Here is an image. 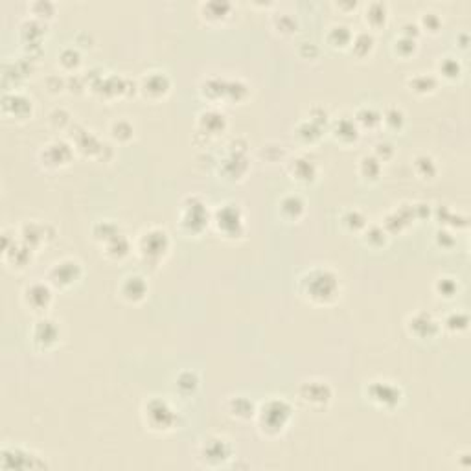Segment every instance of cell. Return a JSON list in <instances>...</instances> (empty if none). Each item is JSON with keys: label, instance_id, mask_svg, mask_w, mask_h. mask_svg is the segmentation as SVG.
<instances>
[{"label": "cell", "instance_id": "1", "mask_svg": "<svg viewBox=\"0 0 471 471\" xmlns=\"http://www.w3.org/2000/svg\"><path fill=\"white\" fill-rule=\"evenodd\" d=\"M297 291L313 306H333L341 300V276L331 267H311L299 276Z\"/></svg>", "mask_w": 471, "mask_h": 471}, {"label": "cell", "instance_id": "2", "mask_svg": "<svg viewBox=\"0 0 471 471\" xmlns=\"http://www.w3.org/2000/svg\"><path fill=\"white\" fill-rule=\"evenodd\" d=\"M294 420V405L282 396L267 398L258 405L254 424L263 439H280Z\"/></svg>", "mask_w": 471, "mask_h": 471}, {"label": "cell", "instance_id": "3", "mask_svg": "<svg viewBox=\"0 0 471 471\" xmlns=\"http://www.w3.org/2000/svg\"><path fill=\"white\" fill-rule=\"evenodd\" d=\"M142 422L153 434H172L181 425V415L168 400L151 396L142 403Z\"/></svg>", "mask_w": 471, "mask_h": 471}, {"label": "cell", "instance_id": "4", "mask_svg": "<svg viewBox=\"0 0 471 471\" xmlns=\"http://www.w3.org/2000/svg\"><path fill=\"white\" fill-rule=\"evenodd\" d=\"M135 251L142 263L148 267L162 266L164 260L169 256L172 251V238L169 232L162 227H150L144 229L135 242Z\"/></svg>", "mask_w": 471, "mask_h": 471}, {"label": "cell", "instance_id": "5", "mask_svg": "<svg viewBox=\"0 0 471 471\" xmlns=\"http://www.w3.org/2000/svg\"><path fill=\"white\" fill-rule=\"evenodd\" d=\"M212 223V212L205 199L199 196H188L182 199L179 210V230L186 236H201Z\"/></svg>", "mask_w": 471, "mask_h": 471}, {"label": "cell", "instance_id": "6", "mask_svg": "<svg viewBox=\"0 0 471 471\" xmlns=\"http://www.w3.org/2000/svg\"><path fill=\"white\" fill-rule=\"evenodd\" d=\"M212 225L221 238L229 239V242H238V239L245 238V234H247L245 215L236 203H225V205H220V208H215L212 212Z\"/></svg>", "mask_w": 471, "mask_h": 471}, {"label": "cell", "instance_id": "7", "mask_svg": "<svg viewBox=\"0 0 471 471\" xmlns=\"http://www.w3.org/2000/svg\"><path fill=\"white\" fill-rule=\"evenodd\" d=\"M239 142H242V136L230 141L227 145L229 151L217 164V173L227 182H242L251 169V160L247 155L249 144L239 145Z\"/></svg>", "mask_w": 471, "mask_h": 471}, {"label": "cell", "instance_id": "8", "mask_svg": "<svg viewBox=\"0 0 471 471\" xmlns=\"http://www.w3.org/2000/svg\"><path fill=\"white\" fill-rule=\"evenodd\" d=\"M297 401L309 411L324 412L330 409L331 401H333V387L326 379H306L297 388Z\"/></svg>", "mask_w": 471, "mask_h": 471}, {"label": "cell", "instance_id": "9", "mask_svg": "<svg viewBox=\"0 0 471 471\" xmlns=\"http://www.w3.org/2000/svg\"><path fill=\"white\" fill-rule=\"evenodd\" d=\"M83 263L76 258H63L54 261L47 273L44 280L56 291H68L83 280Z\"/></svg>", "mask_w": 471, "mask_h": 471}, {"label": "cell", "instance_id": "10", "mask_svg": "<svg viewBox=\"0 0 471 471\" xmlns=\"http://www.w3.org/2000/svg\"><path fill=\"white\" fill-rule=\"evenodd\" d=\"M47 460L37 455L32 449L24 446H4L0 449V470L13 471H32V470H47Z\"/></svg>", "mask_w": 471, "mask_h": 471}, {"label": "cell", "instance_id": "11", "mask_svg": "<svg viewBox=\"0 0 471 471\" xmlns=\"http://www.w3.org/2000/svg\"><path fill=\"white\" fill-rule=\"evenodd\" d=\"M234 458V448L229 439L221 434L206 436L197 448V460L205 467H221Z\"/></svg>", "mask_w": 471, "mask_h": 471}, {"label": "cell", "instance_id": "12", "mask_svg": "<svg viewBox=\"0 0 471 471\" xmlns=\"http://www.w3.org/2000/svg\"><path fill=\"white\" fill-rule=\"evenodd\" d=\"M364 396L381 411H394L403 401V388L388 379H372L364 387Z\"/></svg>", "mask_w": 471, "mask_h": 471}, {"label": "cell", "instance_id": "13", "mask_svg": "<svg viewBox=\"0 0 471 471\" xmlns=\"http://www.w3.org/2000/svg\"><path fill=\"white\" fill-rule=\"evenodd\" d=\"M30 341L37 352L56 350L61 342V326L56 318L42 315L33 322L30 330Z\"/></svg>", "mask_w": 471, "mask_h": 471}, {"label": "cell", "instance_id": "14", "mask_svg": "<svg viewBox=\"0 0 471 471\" xmlns=\"http://www.w3.org/2000/svg\"><path fill=\"white\" fill-rule=\"evenodd\" d=\"M405 330L416 341H433L442 333V324L431 311L418 309L407 317Z\"/></svg>", "mask_w": 471, "mask_h": 471}, {"label": "cell", "instance_id": "15", "mask_svg": "<svg viewBox=\"0 0 471 471\" xmlns=\"http://www.w3.org/2000/svg\"><path fill=\"white\" fill-rule=\"evenodd\" d=\"M54 294L56 290L47 280H35L23 290V304L28 308V311L42 317L52 308Z\"/></svg>", "mask_w": 471, "mask_h": 471}, {"label": "cell", "instance_id": "16", "mask_svg": "<svg viewBox=\"0 0 471 471\" xmlns=\"http://www.w3.org/2000/svg\"><path fill=\"white\" fill-rule=\"evenodd\" d=\"M74 145L66 141H52L39 150L37 159L44 169L66 168L74 160Z\"/></svg>", "mask_w": 471, "mask_h": 471}, {"label": "cell", "instance_id": "17", "mask_svg": "<svg viewBox=\"0 0 471 471\" xmlns=\"http://www.w3.org/2000/svg\"><path fill=\"white\" fill-rule=\"evenodd\" d=\"M169 93H172V80H169V76L166 72H144V76L138 80V94L144 100L160 102V100L168 98Z\"/></svg>", "mask_w": 471, "mask_h": 471}, {"label": "cell", "instance_id": "18", "mask_svg": "<svg viewBox=\"0 0 471 471\" xmlns=\"http://www.w3.org/2000/svg\"><path fill=\"white\" fill-rule=\"evenodd\" d=\"M0 107L6 120L26 121L33 117V100L20 90H6Z\"/></svg>", "mask_w": 471, "mask_h": 471}, {"label": "cell", "instance_id": "19", "mask_svg": "<svg viewBox=\"0 0 471 471\" xmlns=\"http://www.w3.org/2000/svg\"><path fill=\"white\" fill-rule=\"evenodd\" d=\"M229 129V118L221 109L208 107L199 112L197 117V135H201L206 141L217 138Z\"/></svg>", "mask_w": 471, "mask_h": 471}, {"label": "cell", "instance_id": "20", "mask_svg": "<svg viewBox=\"0 0 471 471\" xmlns=\"http://www.w3.org/2000/svg\"><path fill=\"white\" fill-rule=\"evenodd\" d=\"M19 238L23 239L28 247H32L33 251L37 252L42 245H48L52 239L56 238V230L50 223H44V221L39 220H30L24 221L19 227Z\"/></svg>", "mask_w": 471, "mask_h": 471}, {"label": "cell", "instance_id": "21", "mask_svg": "<svg viewBox=\"0 0 471 471\" xmlns=\"http://www.w3.org/2000/svg\"><path fill=\"white\" fill-rule=\"evenodd\" d=\"M118 294L127 304H135V306L142 304L150 297V282L138 273H131V275L124 276L118 284Z\"/></svg>", "mask_w": 471, "mask_h": 471}, {"label": "cell", "instance_id": "22", "mask_svg": "<svg viewBox=\"0 0 471 471\" xmlns=\"http://www.w3.org/2000/svg\"><path fill=\"white\" fill-rule=\"evenodd\" d=\"M285 172H287L291 181H294L300 186H309L318 179L317 162L306 157V155H297V157L287 160Z\"/></svg>", "mask_w": 471, "mask_h": 471}, {"label": "cell", "instance_id": "23", "mask_svg": "<svg viewBox=\"0 0 471 471\" xmlns=\"http://www.w3.org/2000/svg\"><path fill=\"white\" fill-rule=\"evenodd\" d=\"M415 221L416 215L412 210V203H401L396 208H392L390 212L385 214V217L381 220V227L387 230L388 236H392V234L405 232Z\"/></svg>", "mask_w": 471, "mask_h": 471}, {"label": "cell", "instance_id": "24", "mask_svg": "<svg viewBox=\"0 0 471 471\" xmlns=\"http://www.w3.org/2000/svg\"><path fill=\"white\" fill-rule=\"evenodd\" d=\"M72 145L76 151H80L85 157H93L98 160L102 159V153L105 150V142L94 135L93 131L81 126L72 127Z\"/></svg>", "mask_w": 471, "mask_h": 471}, {"label": "cell", "instance_id": "25", "mask_svg": "<svg viewBox=\"0 0 471 471\" xmlns=\"http://www.w3.org/2000/svg\"><path fill=\"white\" fill-rule=\"evenodd\" d=\"M234 4L229 0H208L199 4V17L210 26L225 24L232 17Z\"/></svg>", "mask_w": 471, "mask_h": 471}, {"label": "cell", "instance_id": "26", "mask_svg": "<svg viewBox=\"0 0 471 471\" xmlns=\"http://www.w3.org/2000/svg\"><path fill=\"white\" fill-rule=\"evenodd\" d=\"M328 129H330L331 136L342 145L355 144L361 136L359 127H357L354 117H350V114H342V117L339 118H333Z\"/></svg>", "mask_w": 471, "mask_h": 471}, {"label": "cell", "instance_id": "27", "mask_svg": "<svg viewBox=\"0 0 471 471\" xmlns=\"http://www.w3.org/2000/svg\"><path fill=\"white\" fill-rule=\"evenodd\" d=\"M225 411L229 415V418L236 422H252L254 416H256L258 405L249 396H243V394H236V396H230L225 403Z\"/></svg>", "mask_w": 471, "mask_h": 471}, {"label": "cell", "instance_id": "28", "mask_svg": "<svg viewBox=\"0 0 471 471\" xmlns=\"http://www.w3.org/2000/svg\"><path fill=\"white\" fill-rule=\"evenodd\" d=\"M278 212H280L282 220L287 223H299L308 212V205L300 193H285L278 203Z\"/></svg>", "mask_w": 471, "mask_h": 471}, {"label": "cell", "instance_id": "29", "mask_svg": "<svg viewBox=\"0 0 471 471\" xmlns=\"http://www.w3.org/2000/svg\"><path fill=\"white\" fill-rule=\"evenodd\" d=\"M100 247H102L103 256L107 258V260L124 261L126 258H129L131 252L135 251V243L131 242L126 234L120 232L118 236H114V238H111L109 242L103 243V245H100Z\"/></svg>", "mask_w": 471, "mask_h": 471}, {"label": "cell", "instance_id": "30", "mask_svg": "<svg viewBox=\"0 0 471 471\" xmlns=\"http://www.w3.org/2000/svg\"><path fill=\"white\" fill-rule=\"evenodd\" d=\"M407 89L411 90L416 96H431L439 90L440 81L436 74H429V72H416V74L407 78Z\"/></svg>", "mask_w": 471, "mask_h": 471}, {"label": "cell", "instance_id": "31", "mask_svg": "<svg viewBox=\"0 0 471 471\" xmlns=\"http://www.w3.org/2000/svg\"><path fill=\"white\" fill-rule=\"evenodd\" d=\"M388 6L381 0H376V2H369L364 6V15L363 19L369 26L370 32H376V30H383L388 23Z\"/></svg>", "mask_w": 471, "mask_h": 471}, {"label": "cell", "instance_id": "32", "mask_svg": "<svg viewBox=\"0 0 471 471\" xmlns=\"http://www.w3.org/2000/svg\"><path fill=\"white\" fill-rule=\"evenodd\" d=\"M354 30L348 24L337 23L331 24L326 32V42L328 47L333 50H350L352 39H354Z\"/></svg>", "mask_w": 471, "mask_h": 471}, {"label": "cell", "instance_id": "33", "mask_svg": "<svg viewBox=\"0 0 471 471\" xmlns=\"http://www.w3.org/2000/svg\"><path fill=\"white\" fill-rule=\"evenodd\" d=\"M44 33H47V23H41V20L33 19V17L24 19L19 26L20 39H23L26 47H30V52H32L33 47L41 44V39Z\"/></svg>", "mask_w": 471, "mask_h": 471}, {"label": "cell", "instance_id": "34", "mask_svg": "<svg viewBox=\"0 0 471 471\" xmlns=\"http://www.w3.org/2000/svg\"><path fill=\"white\" fill-rule=\"evenodd\" d=\"M201 96L210 103H217L221 100L227 102V80L220 76H210L205 78L199 85Z\"/></svg>", "mask_w": 471, "mask_h": 471}, {"label": "cell", "instance_id": "35", "mask_svg": "<svg viewBox=\"0 0 471 471\" xmlns=\"http://www.w3.org/2000/svg\"><path fill=\"white\" fill-rule=\"evenodd\" d=\"M464 74V66H462L460 59L455 56H443L436 63V78L439 81H448V83H455Z\"/></svg>", "mask_w": 471, "mask_h": 471}, {"label": "cell", "instance_id": "36", "mask_svg": "<svg viewBox=\"0 0 471 471\" xmlns=\"http://www.w3.org/2000/svg\"><path fill=\"white\" fill-rule=\"evenodd\" d=\"M324 131H326L324 127L313 124L308 118H304V120H300L299 124L294 126L293 135L302 145H315L317 142H321V138L324 136Z\"/></svg>", "mask_w": 471, "mask_h": 471}, {"label": "cell", "instance_id": "37", "mask_svg": "<svg viewBox=\"0 0 471 471\" xmlns=\"http://www.w3.org/2000/svg\"><path fill=\"white\" fill-rule=\"evenodd\" d=\"M412 172L416 173V177L422 179V181H434V179L439 177V162L427 153H420L416 155L415 159H412Z\"/></svg>", "mask_w": 471, "mask_h": 471}, {"label": "cell", "instance_id": "38", "mask_svg": "<svg viewBox=\"0 0 471 471\" xmlns=\"http://www.w3.org/2000/svg\"><path fill=\"white\" fill-rule=\"evenodd\" d=\"M374 48H376V35L370 30H361V32L354 33L350 50L357 59H366L372 56Z\"/></svg>", "mask_w": 471, "mask_h": 471}, {"label": "cell", "instance_id": "39", "mask_svg": "<svg viewBox=\"0 0 471 471\" xmlns=\"http://www.w3.org/2000/svg\"><path fill=\"white\" fill-rule=\"evenodd\" d=\"M352 117H354V120H355V124H357V127H359V131L381 129V111L376 107H372V105H361V107L357 109L354 114H352Z\"/></svg>", "mask_w": 471, "mask_h": 471}, {"label": "cell", "instance_id": "40", "mask_svg": "<svg viewBox=\"0 0 471 471\" xmlns=\"http://www.w3.org/2000/svg\"><path fill=\"white\" fill-rule=\"evenodd\" d=\"M433 215L439 220V223L442 225V229L449 230H462L467 227V215L458 214V212L451 210L449 206H439L436 210L433 212Z\"/></svg>", "mask_w": 471, "mask_h": 471}, {"label": "cell", "instance_id": "41", "mask_svg": "<svg viewBox=\"0 0 471 471\" xmlns=\"http://www.w3.org/2000/svg\"><path fill=\"white\" fill-rule=\"evenodd\" d=\"M81 63H83V57H81V52L78 47H65L57 56V65H59L63 74H78Z\"/></svg>", "mask_w": 471, "mask_h": 471}, {"label": "cell", "instance_id": "42", "mask_svg": "<svg viewBox=\"0 0 471 471\" xmlns=\"http://www.w3.org/2000/svg\"><path fill=\"white\" fill-rule=\"evenodd\" d=\"M357 173H359V177L363 179L364 182H378L383 175V164L379 162L372 153L370 155H363L357 162Z\"/></svg>", "mask_w": 471, "mask_h": 471}, {"label": "cell", "instance_id": "43", "mask_svg": "<svg viewBox=\"0 0 471 471\" xmlns=\"http://www.w3.org/2000/svg\"><path fill=\"white\" fill-rule=\"evenodd\" d=\"M173 387H175V390H177L181 396L184 398L193 396L201 387L199 374H197L196 370H182V372L177 374Z\"/></svg>", "mask_w": 471, "mask_h": 471}, {"label": "cell", "instance_id": "44", "mask_svg": "<svg viewBox=\"0 0 471 471\" xmlns=\"http://www.w3.org/2000/svg\"><path fill=\"white\" fill-rule=\"evenodd\" d=\"M271 26L280 37H293L294 33L299 32V19L290 11H280L273 15Z\"/></svg>", "mask_w": 471, "mask_h": 471}, {"label": "cell", "instance_id": "45", "mask_svg": "<svg viewBox=\"0 0 471 471\" xmlns=\"http://www.w3.org/2000/svg\"><path fill=\"white\" fill-rule=\"evenodd\" d=\"M109 136L112 142L126 145L135 138V124L127 118H118L109 126Z\"/></svg>", "mask_w": 471, "mask_h": 471}, {"label": "cell", "instance_id": "46", "mask_svg": "<svg viewBox=\"0 0 471 471\" xmlns=\"http://www.w3.org/2000/svg\"><path fill=\"white\" fill-rule=\"evenodd\" d=\"M433 291L440 300H455L460 293V284L455 276L442 275L434 280Z\"/></svg>", "mask_w": 471, "mask_h": 471}, {"label": "cell", "instance_id": "47", "mask_svg": "<svg viewBox=\"0 0 471 471\" xmlns=\"http://www.w3.org/2000/svg\"><path fill=\"white\" fill-rule=\"evenodd\" d=\"M405 111L398 105H388L381 111V127H385L387 131L392 133H400L405 127Z\"/></svg>", "mask_w": 471, "mask_h": 471}, {"label": "cell", "instance_id": "48", "mask_svg": "<svg viewBox=\"0 0 471 471\" xmlns=\"http://www.w3.org/2000/svg\"><path fill=\"white\" fill-rule=\"evenodd\" d=\"M442 324V330H446L451 335H462L466 333L467 328H470V315L466 311H451L448 313L446 317L440 321Z\"/></svg>", "mask_w": 471, "mask_h": 471}, {"label": "cell", "instance_id": "49", "mask_svg": "<svg viewBox=\"0 0 471 471\" xmlns=\"http://www.w3.org/2000/svg\"><path fill=\"white\" fill-rule=\"evenodd\" d=\"M361 238H363V243L366 247L374 249V251H379V249L387 247L390 236L387 234V230L383 229L381 223H369V227L361 232Z\"/></svg>", "mask_w": 471, "mask_h": 471}, {"label": "cell", "instance_id": "50", "mask_svg": "<svg viewBox=\"0 0 471 471\" xmlns=\"http://www.w3.org/2000/svg\"><path fill=\"white\" fill-rule=\"evenodd\" d=\"M341 225L342 229L348 230L352 234H361L366 227H369V217L359 208H348L341 214Z\"/></svg>", "mask_w": 471, "mask_h": 471}, {"label": "cell", "instance_id": "51", "mask_svg": "<svg viewBox=\"0 0 471 471\" xmlns=\"http://www.w3.org/2000/svg\"><path fill=\"white\" fill-rule=\"evenodd\" d=\"M120 232H121L120 225L114 223V221L111 220H102L98 221V223H94L93 227V238L96 239L100 245H103V243L109 242L111 238L118 236Z\"/></svg>", "mask_w": 471, "mask_h": 471}, {"label": "cell", "instance_id": "52", "mask_svg": "<svg viewBox=\"0 0 471 471\" xmlns=\"http://www.w3.org/2000/svg\"><path fill=\"white\" fill-rule=\"evenodd\" d=\"M392 50H394V54H396L400 59H411V57H415L416 54H418V41L400 35V37H396L394 42H392Z\"/></svg>", "mask_w": 471, "mask_h": 471}, {"label": "cell", "instance_id": "53", "mask_svg": "<svg viewBox=\"0 0 471 471\" xmlns=\"http://www.w3.org/2000/svg\"><path fill=\"white\" fill-rule=\"evenodd\" d=\"M260 157L269 164L284 162V160L287 159V151H285L284 144H278V142H267V144L261 145Z\"/></svg>", "mask_w": 471, "mask_h": 471}, {"label": "cell", "instance_id": "54", "mask_svg": "<svg viewBox=\"0 0 471 471\" xmlns=\"http://www.w3.org/2000/svg\"><path fill=\"white\" fill-rule=\"evenodd\" d=\"M48 127L54 131H65L72 126V114L65 107H56L48 112Z\"/></svg>", "mask_w": 471, "mask_h": 471}, {"label": "cell", "instance_id": "55", "mask_svg": "<svg viewBox=\"0 0 471 471\" xmlns=\"http://www.w3.org/2000/svg\"><path fill=\"white\" fill-rule=\"evenodd\" d=\"M56 4L50 0H37V2L30 4V13H32L30 17L41 20V23H48L56 17Z\"/></svg>", "mask_w": 471, "mask_h": 471}, {"label": "cell", "instance_id": "56", "mask_svg": "<svg viewBox=\"0 0 471 471\" xmlns=\"http://www.w3.org/2000/svg\"><path fill=\"white\" fill-rule=\"evenodd\" d=\"M251 89L243 80H227V102L242 103L249 98Z\"/></svg>", "mask_w": 471, "mask_h": 471}, {"label": "cell", "instance_id": "57", "mask_svg": "<svg viewBox=\"0 0 471 471\" xmlns=\"http://www.w3.org/2000/svg\"><path fill=\"white\" fill-rule=\"evenodd\" d=\"M418 26H420L422 32H427L429 35H439V33L442 32L443 20L436 11H424V13L420 15Z\"/></svg>", "mask_w": 471, "mask_h": 471}, {"label": "cell", "instance_id": "58", "mask_svg": "<svg viewBox=\"0 0 471 471\" xmlns=\"http://www.w3.org/2000/svg\"><path fill=\"white\" fill-rule=\"evenodd\" d=\"M372 155L381 164L390 162V160L394 159V157H396V148H394V144H392V142L381 141V142H378V144L374 145Z\"/></svg>", "mask_w": 471, "mask_h": 471}, {"label": "cell", "instance_id": "59", "mask_svg": "<svg viewBox=\"0 0 471 471\" xmlns=\"http://www.w3.org/2000/svg\"><path fill=\"white\" fill-rule=\"evenodd\" d=\"M308 120H311L313 124H317V126L324 127V129H328L331 124V117L330 112H328V109H324L322 105H313L311 109L308 111Z\"/></svg>", "mask_w": 471, "mask_h": 471}, {"label": "cell", "instance_id": "60", "mask_svg": "<svg viewBox=\"0 0 471 471\" xmlns=\"http://www.w3.org/2000/svg\"><path fill=\"white\" fill-rule=\"evenodd\" d=\"M434 242H436V245H439L440 249H443V251H451V249L457 245V236L449 229H439L436 234H434Z\"/></svg>", "mask_w": 471, "mask_h": 471}, {"label": "cell", "instance_id": "61", "mask_svg": "<svg viewBox=\"0 0 471 471\" xmlns=\"http://www.w3.org/2000/svg\"><path fill=\"white\" fill-rule=\"evenodd\" d=\"M297 52H299V56L306 61H315V59H318V56H321V48H318L317 44L311 41L300 42L299 48H297Z\"/></svg>", "mask_w": 471, "mask_h": 471}, {"label": "cell", "instance_id": "62", "mask_svg": "<svg viewBox=\"0 0 471 471\" xmlns=\"http://www.w3.org/2000/svg\"><path fill=\"white\" fill-rule=\"evenodd\" d=\"M44 83H47V89L50 94H61V93H65V89H66L65 76L52 74V76H48Z\"/></svg>", "mask_w": 471, "mask_h": 471}, {"label": "cell", "instance_id": "63", "mask_svg": "<svg viewBox=\"0 0 471 471\" xmlns=\"http://www.w3.org/2000/svg\"><path fill=\"white\" fill-rule=\"evenodd\" d=\"M400 35H403V37H409V39H416V41H418L422 35V30H420V26H418V20H416V23H412V20H405V23L400 26Z\"/></svg>", "mask_w": 471, "mask_h": 471}, {"label": "cell", "instance_id": "64", "mask_svg": "<svg viewBox=\"0 0 471 471\" xmlns=\"http://www.w3.org/2000/svg\"><path fill=\"white\" fill-rule=\"evenodd\" d=\"M335 8H339V10H345V11H352L357 8V2H337Z\"/></svg>", "mask_w": 471, "mask_h": 471}]
</instances>
